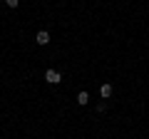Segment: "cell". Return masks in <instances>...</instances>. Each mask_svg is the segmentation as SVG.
Masks as SVG:
<instances>
[{
  "mask_svg": "<svg viewBox=\"0 0 149 139\" xmlns=\"http://www.w3.org/2000/svg\"><path fill=\"white\" fill-rule=\"evenodd\" d=\"M87 102H90V92H87V90H82L80 95H77V104H82V107H85Z\"/></svg>",
  "mask_w": 149,
  "mask_h": 139,
  "instance_id": "cell-3",
  "label": "cell"
},
{
  "mask_svg": "<svg viewBox=\"0 0 149 139\" xmlns=\"http://www.w3.org/2000/svg\"><path fill=\"white\" fill-rule=\"evenodd\" d=\"M45 82H50V85H60V82H62V75H60L57 70H47V72H45Z\"/></svg>",
  "mask_w": 149,
  "mask_h": 139,
  "instance_id": "cell-1",
  "label": "cell"
},
{
  "mask_svg": "<svg viewBox=\"0 0 149 139\" xmlns=\"http://www.w3.org/2000/svg\"><path fill=\"white\" fill-rule=\"evenodd\" d=\"M35 42L42 45V47H45V45H50V32H47V30H40V32L35 35Z\"/></svg>",
  "mask_w": 149,
  "mask_h": 139,
  "instance_id": "cell-2",
  "label": "cell"
},
{
  "mask_svg": "<svg viewBox=\"0 0 149 139\" xmlns=\"http://www.w3.org/2000/svg\"><path fill=\"white\" fill-rule=\"evenodd\" d=\"M5 5L8 8H17V5H20V0H5Z\"/></svg>",
  "mask_w": 149,
  "mask_h": 139,
  "instance_id": "cell-5",
  "label": "cell"
},
{
  "mask_svg": "<svg viewBox=\"0 0 149 139\" xmlns=\"http://www.w3.org/2000/svg\"><path fill=\"white\" fill-rule=\"evenodd\" d=\"M112 92H114V87H112V85H102V90H100V95L104 97V99H109V97H112Z\"/></svg>",
  "mask_w": 149,
  "mask_h": 139,
  "instance_id": "cell-4",
  "label": "cell"
}]
</instances>
